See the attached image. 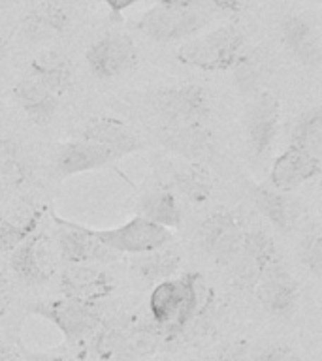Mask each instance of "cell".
Instances as JSON below:
<instances>
[{"mask_svg": "<svg viewBox=\"0 0 322 361\" xmlns=\"http://www.w3.org/2000/svg\"><path fill=\"white\" fill-rule=\"evenodd\" d=\"M213 301V293L205 286V279L198 271L175 275L155 284L149 293V320L162 335V343L179 341L200 326Z\"/></svg>", "mask_w": 322, "mask_h": 361, "instance_id": "obj_1", "label": "cell"}, {"mask_svg": "<svg viewBox=\"0 0 322 361\" xmlns=\"http://www.w3.org/2000/svg\"><path fill=\"white\" fill-rule=\"evenodd\" d=\"M27 310L42 320L51 322L61 331L64 343L72 348L87 346L90 337L98 331L104 322L95 303H83L62 295L59 299L32 301Z\"/></svg>", "mask_w": 322, "mask_h": 361, "instance_id": "obj_2", "label": "cell"}, {"mask_svg": "<svg viewBox=\"0 0 322 361\" xmlns=\"http://www.w3.org/2000/svg\"><path fill=\"white\" fill-rule=\"evenodd\" d=\"M245 38L234 25L217 27L202 36L186 39L175 56L185 66L203 72H225L232 70L243 53Z\"/></svg>", "mask_w": 322, "mask_h": 361, "instance_id": "obj_3", "label": "cell"}, {"mask_svg": "<svg viewBox=\"0 0 322 361\" xmlns=\"http://www.w3.org/2000/svg\"><path fill=\"white\" fill-rule=\"evenodd\" d=\"M147 106L160 123H208L211 100L202 85H168L147 94Z\"/></svg>", "mask_w": 322, "mask_h": 361, "instance_id": "obj_4", "label": "cell"}, {"mask_svg": "<svg viewBox=\"0 0 322 361\" xmlns=\"http://www.w3.org/2000/svg\"><path fill=\"white\" fill-rule=\"evenodd\" d=\"M81 228L115 254L136 256V254L151 252V250L169 247L174 241L172 230L153 224L138 214H134L129 222H124L117 228H104L102 230V228H93V226L85 224H81Z\"/></svg>", "mask_w": 322, "mask_h": 361, "instance_id": "obj_5", "label": "cell"}, {"mask_svg": "<svg viewBox=\"0 0 322 361\" xmlns=\"http://www.w3.org/2000/svg\"><path fill=\"white\" fill-rule=\"evenodd\" d=\"M211 10L208 4L196 6V8H166V6H155L147 10L136 23L140 32L155 42H177V39H189L196 32H200L208 25Z\"/></svg>", "mask_w": 322, "mask_h": 361, "instance_id": "obj_6", "label": "cell"}, {"mask_svg": "<svg viewBox=\"0 0 322 361\" xmlns=\"http://www.w3.org/2000/svg\"><path fill=\"white\" fill-rule=\"evenodd\" d=\"M56 259L59 252L53 237L38 228L11 250L8 264L19 282L27 286H45L55 276Z\"/></svg>", "mask_w": 322, "mask_h": 361, "instance_id": "obj_7", "label": "cell"}, {"mask_svg": "<svg viewBox=\"0 0 322 361\" xmlns=\"http://www.w3.org/2000/svg\"><path fill=\"white\" fill-rule=\"evenodd\" d=\"M243 237L245 230L236 214L228 209H219L200 222L196 241L215 265L230 267L242 248Z\"/></svg>", "mask_w": 322, "mask_h": 361, "instance_id": "obj_8", "label": "cell"}, {"mask_svg": "<svg viewBox=\"0 0 322 361\" xmlns=\"http://www.w3.org/2000/svg\"><path fill=\"white\" fill-rule=\"evenodd\" d=\"M254 295L260 307L273 318H288L299 305V284L277 256L254 286Z\"/></svg>", "mask_w": 322, "mask_h": 361, "instance_id": "obj_9", "label": "cell"}, {"mask_svg": "<svg viewBox=\"0 0 322 361\" xmlns=\"http://www.w3.org/2000/svg\"><path fill=\"white\" fill-rule=\"evenodd\" d=\"M51 219L55 224V241L59 258H62L66 264H109L119 258V254L104 247L98 239L89 235L81 228V224L72 222V220L62 219L56 213L51 211Z\"/></svg>", "mask_w": 322, "mask_h": 361, "instance_id": "obj_10", "label": "cell"}, {"mask_svg": "<svg viewBox=\"0 0 322 361\" xmlns=\"http://www.w3.org/2000/svg\"><path fill=\"white\" fill-rule=\"evenodd\" d=\"M153 137L164 151L189 162H200L215 152L213 132L208 123H158Z\"/></svg>", "mask_w": 322, "mask_h": 361, "instance_id": "obj_11", "label": "cell"}, {"mask_svg": "<svg viewBox=\"0 0 322 361\" xmlns=\"http://www.w3.org/2000/svg\"><path fill=\"white\" fill-rule=\"evenodd\" d=\"M90 73L98 79H115L130 72L138 61L134 39L124 32H107L85 53Z\"/></svg>", "mask_w": 322, "mask_h": 361, "instance_id": "obj_12", "label": "cell"}, {"mask_svg": "<svg viewBox=\"0 0 322 361\" xmlns=\"http://www.w3.org/2000/svg\"><path fill=\"white\" fill-rule=\"evenodd\" d=\"M275 243L271 239L268 231L258 230H247L243 237L242 248L237 252L232 267V279L239 290L245 292H253L256 282L266 271V267L277 258Z\"/></svg>", "mask_w": 322, "mask_h": 361, "instance_id": "obj_13", "label": "cell"}, {"mask_svg": "<svg viewBox=\"0 0 322 361\" xmlns=\"http://www.w3.org/2000/svg\"><path fill=\"white\" fill-rule=\"evenodd\" d=\"M45 207L28 196H11L0 209V254H10L42 224Z\"/></svg>", "mask_w": 322, "mask_h": 361, "instance_id": "obj_14", "label": "cell"}, {"mask_svg": "<svg viewBox=\"0 0 322 361\" xmlns=\"http://www.w3.org/2000/svg\"><path fill=\"white\" fill-rule=\"evenodd\" d=\"M113 290V276L98 264H66L59 275V292L62 298L96 305L109 298Z\"/></svg>", "mask_w": 322, "mask_h": 361, "instance_id": "obj_15", "label": "cell"}, {"mask_svg": "<svg viewBox=\"0 0 322 361\" xmlns=\"http://www.w3.org/2000/svg\"><path fill=\"white\" fill-rule=\"evenodd\" d=\"M281 123V102L271 92H260L254 96L247 109L245 132L247 141L256 158H264L273 147Z\"/></svg>", "mask_w": 322, "mask_h": 361, "instance_id": "obj_16", "label": "cell"}, {"mask_svg": "<svg viewBox=\"0 0 322 361\" xmlns=\"http://www.w3.org/2000/svg\"><path fill=\"white\" fill-rule=\"evenodd\" d=\"M117 160V154L106 147L76 137L56 147L53 166L59 177H72L95 169H104Z\"/></svg>", "mask_w": 322, "mask_h": 361, "instance_id": "obj_17", "label": "cell"}, {"mask_svg": "<svg viewBox=\"0 0 322 361\" xmlns=\"http://www.w3.org/2000/svg\"><path fill=\"white\" fill-rule=\"evenodd\" d=\"M251 200L254 207L264 214L266 220L275 230L282 233H292L294 230H298L304 216V205L292 192L275 190L270 185H253Z\"/></svg>", "mask_w": 322, "mask_h": 361, "instance_id": "obj_18", "label": "cell"}, {"mask_svg": "<svg viewBox=\"0 0 322 361\" xmlns=\"http://www.w3.org/2000/svg\"><path fill=\"white\" fill-rule=\"evenodd\" d=\"M321 173L322 160L309 157L307 152L288 145L275 158V162L270 169V175H268V180H270L271 188H275V190L294 192L305 183L321 177Z\"/></svg>", "mask_w": 322, "mask_h": 361, "instance_id": "obj_19", "label": "cell"}, {"mask_svg": "<svg viewBox=\"0 0 322 361\" xmlns=\"http://www.w3.org/2000/svg\"><path fill=\"white\" fill-rule=\"evenodd\" d=\"M78 137L106 147L119 158L140 152L147 147L145 141L141 140L129 124L113 117L90 118L89 123L79 130Z\"/></svg>", "mask_w": 322, "mask_h": 361, "instance_id": "obj_20", "label": "cell"}, {"mask_svg": "<svg viewBox=\"0 0 322 361\" xmlns=\"http://www.w3.org/2000/svg\"><path fill=\"white\" fill-rule=\"evenodd\" d=\"M282 42L304 66L316 68L322 59V45L318 27L302 13H288L281 25Z\"/></svg>", "mask_w": 322, "mask_h": 361, "instance_id": "obj_21", "label": "cell"}, {"mask_svg": "<svg viewBox=\"0 0 322 361\" xmlns=\"http://www.w3.org/2000/svg\"><path fill=\"white\" fill-rule=\"evenodd\" d=\"M136 214L166 230H177L183 224V209L179 197L166 185H155L147 188L136 203Z\"/></svg>", "mask_w": 322, "mask_h": 361, "instance_id": "obj_22", "label": "cell"}, {"mask_svg": "<svg viewBox=\"0 0 322 361\" xmlns=\"http://www.w3.org/2000/svg\"><path fill=\"white\" fill-rule=\"evenodd\" d=\"M162 185L168 186L183 202L200 205L211 196L215 180L213 175L209 173V169L202 162H185L172 168L168 180Z\"/></svg>", "mask_w": 322, "mask_h": 361, "instance_id": "obj_23", "label": "cell"}, {"mask_svg": "<svg viewBox=\"0 0 322 361\" xmlns=\"http://www.w3.org/2000/svg\"><path fill=\"white\" fill-rule=\"evenodd\" d=\"M28 78H32L36 83L61 98L73 85L72 62L66 55H62L61 51H44L30 61Z\"/></svg>", "mask_w": 322, "mask_h": 361, "instance_id": "obj_24", "label": "cell"}, {"mask_svg": "<svg viewBox=\"0 0 322 361\" xmlns=\"http://www.w3.org/2000/svg\"><path fill=\"white\" fill-rule=\"evenodd\" d=\"M11 96L19 109L27 115L28 121L40 126L51 123V118L55 117L59 111V104H61L59 96L36 83L32 78H23L21 81H17L11 89Z\"/></svg>", "mask_w": 322, "mask_h": 361, "instance_id": "obj_25", "label": "cell"}, {"mask_svg": "<svg viewBox=\"0 0 322 361\" xmlns=\"http://www.w3.org/2000/svg\"><path fill=\"white\" fill-rule=\"evenodd\" d=\"M181 254L172 247L158 248V250H151V252L136 254L130 258V271L134 273L141 282L145 284H158V282L168 281L172 276L179 273Z\"/></svg>", "mask_w": 322, "mask_h": 361, "instance_id": "obj_26", "label": "cell"}, {"mask_svg": "<svg viewBox=\"0 0 322 361\" xmlns=\"http://www.w3.org/2000/svg\"><path fill=\"white\" fill-rule=\"evenodd\" d=\"M68 21L70 19L64 8L53 2H44L36 6L32 11H28L23 28H25V36L30 42H44L64 32Z\"/></svg>", "mask_w": 322, "mask_h": 361, "instance_id": "obj_27", "label": "cell"}, {"mask_svg": "<svg viewBox=\"0 0 322 361\" xmlns=\"http://www.w3.org/2000/svg\"><path fill=\"white\" fill-rule=\"evenodd\" d=\"M290 145L322 160V109L313 106L294 121Z\"/></svg>", "mask_w": 322, "mask_h": 361, "instance_id": "obj_28", "label": "cell"}, {"mask_svg": "<svg viewBox=\"0 0 322 361\" xmlns=\"http://www.w3.org/2000/svg\"><path fill=\"white\" fill-rule=\"evenodd\" d=\"M30 171L32 168L25 149L11 137L0 140V180L17 192L27 183Z\"/></svg>", "mask_w": 322, "mask_h": 361, "instance_id": "obj_29", "label": "cell"}, {"mask_svg": "<svg viewBox=\"0 0 322 361\" xmlns=\"http://www.w3.org/2000/svg\"><path fill=\"white\" fill-rule=\"evenodd\" d=\"M298 258L313 276L322 275V231L318 222L307 224L298 241Z\"/></svg>", "mask_w": 322, "mask_h": 361, "instance_id": "obj_30", "label": "cell"}, {"mask_svg": "<svg viewBox=\"0 0 322 361\" xmlns=\"http://www.w3.org/2000/svg\"><path fill=\"white\" fill-rule=\"evenodd\" d=\"M232 70L236 73L237 87L243 92L253 90L258 85L260 78H262V64L258 62V59H253V56L245 55V53H242V56L237 59Z\"/></svg>", "mask_w": 322, "mask_h": 361, "instance_id": "obj_31", "label": "cell"}, {"mask_svg": "<svg viewBox=\"0 0 322 361\" xmlns=\"http://www.w3.org/2000/svg\"><path fill=\"white\" fill-rule=\"evenodd\" d=\"M251 361H305L298 350L285 343L268 344L251 355Z\"/></svg>", "mask_w": 322, "mask_h": 361, "instance_id": "obj_32", "label": "cell"}, {"mask_svg": "<svg viewBox=\"0 0 322 361\" xmlns=\"http://www.w3.org/2000/svg\"><path fill=\"white\" fill-rule=\"evenodd\" d=\"M23 361H81L78 357H73L68 352L62 350H53V352H36V350H28L21 346Z\"/></svg>", "mask_w": 322, "mask_h": 361, "instance_id": "obj_33", "label": "cell"}, {"mask_svg": "<svg viewBox=\"0 0 322 361\" xmlns=\"http://www.w3.org/2000/svg\"><path fill=\"white\" fill-rule=\"evenodd\" d=\"M211 361H249L247 346L243 343L228 344Z\"/></svg>", "mask_w": 322, "mask_h": 361, "instance_id": "obj_34", "label": "cell"}, {"mask_svg": "<svg viewBox=\"0 0 322 361\" xmlns=\"http://www.w3.org/2000/svg\"><path fill=\"white\" fill-rule=\"evenodd\" d=\"M0 361H23L21 348L6 338H0Z\"/></svg>", "mask_w": 322, "mask_h": 361, "instance_id": "obj_35", "label": "cell"}, {"mask_svg": "<svg viewBox=\"0 0 322 361\" xmlns=\"http://www.w3.org/2000/svg\"><path fill=\"white\" fill-rule=\"evenodd\" d=\"M10 299H11V288L8 276L4 275V271L0 269V316L4 314L8 307H10Z\"/></svg>", "mask_w": 322, "mask_h": 361, "instance_id": "obj_36", "label": "cell"}, {"mask_svg": "<svg viewBox=\"0 0 322 361\" xmlns=\"http://www.w3.org/2000/svg\"><path fill=\"white\" fill-rule=\"evenodd\" d=\"M157 6H166V8H196V6L205 4V0H155Z\"/></svg>", "mask_w": 322, "mask_h": 361, "instance_id": "obj_37", "label": "cell"}, {"mask_svg": "<svg viewBox=\"0 0 322 361\" xmlns=\"http://www.w3.org/2000/svg\"><path fill=\"white\" fill-rule=\"evenodd\" d=\"M138 2H140V0H104V4H106L115 16H119L123 10H129L130 6L138 4Z\"/></svg>", "mask_w": 322, "mask_h": 361, "instance_id": "obj_38", "label": "cell"}, {"mask_svg": "<svg viewBox=\"0 0 322 361\" xmlns=\"http://www.w3.org/2000/svg\"><path fill=\"white\" fill-rule=\"evenodd\" d=\"M13 194H16V190H13L10 185H6L4 180H0V209H2V205H4Z\"/></svg>", "mask_w": 322, "mask_h": 361, "instance_id": "obj_39", "label": "cell"}, {"mask_svg": "<svg viewBox=\"0 0 322 361\" xmlns=\"http://www.w3.org/2000/svg\"><path fill=\"white\" fill-rule=\"evenodd\" d=\"M8 55V38L4 36V32L0 30V61Z\"/></svg>", "mask_w": 322, "mask_h": 361, "instance_id": "obj_40", "label": "cell"}]
</instances>
